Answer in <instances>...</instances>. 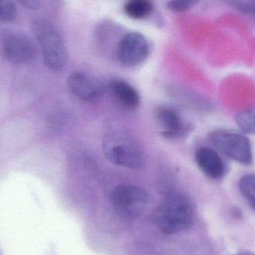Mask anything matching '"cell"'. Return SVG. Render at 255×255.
I'll return each mask as SVG.
<instances>
[{"mask_svg":"<svg viewBox=\"0 0 255 255\" xmlns=\"http://www.w3.org/2000/svg\"><path fill=\"white\" fill-rule=\"evenodd\" d=\"M32 31L41 46L45 65L52 71H60L67 61V51L64 40L55 25L44 18L32 23Z\"/></svg>","mask_w":255,"mask_h":255,"instance_id":"cell-3","label":"cell"},{"mask_svg":"<svg viewBox=\"0 0 255 255\" xmlns=\"http://www.w3.org/2000/svg\"><path fill=\"white\" fill-rule=\"evenodd\" d=\"M111 203L117 212L126 217H135L142 212L148 203V195L136 186L121 184L112 190Z\"/></svg>","mask_w":255,"mask_h":255,"instance_id":"cell-6","label":"cell"},{"mask_svg":"<svg viewBox=\"0 0 255 255\" xmlns=\"http://www.w3.org/2000/svg\"><path fill=\"white\" fill-rule=\"evenodd\" d=\"M0 53L1 56L16 64L32 62L38 55L34 40L18 31H4L0 37Z\"/></svg>","mask_w":255,"mask_h":255,"instance_id":"cell-5","label":"cell"},{"mask_svg":"<svg viewBox=\"0 0 255 255\" xmlns=\"http://www.w3.org/2000/svg\"><path fill=\"white\" fill-rule=\"evenodd\" d=\"M155 116L165 139H181L191 131V125L173 108L159 106L156 109Z\"/></svg>","mask_w":255,"mask_h":255,"instance_id":"cell-8","label":"cell"},{"mask_svg":"<svg viewBox=\"0 0 255 255\" xmlns=\"http://www.w3.org/2000/svg\"><path fill=\"white\" fill-rule=\"evenodd\" d=\"M239 186L243 196L255 211V175L250 174L243 177Z\"/></svg>","mask_w":255,"mask_h":255,"instance_id":"cell-14","label":"cell"},{"mask_svg":"<svg viewBox=\"0 0 255 255\" xmlns=\"http://www.w3.org/2000/svg\"><path fill=\"white\" fill-rule=\"evenodd\" d=\"M195 160L200 170L212 179H219L224 175L226 166L220 154L211 148L202 147L195 154Z\"/></svg>","mask_w":255,"mask_h":255,"instance_id":"cell-10","label":"cell"},{"mask_svg":"<svg viewBox=\"0 0 255 255\" xmlns=\"http://www.w3.org/2000/svg\"><path fill=\"white\" fill-rule=\"evenodd\" d=\"M149 43L144 35L129 32L121 37L117 47V57L127 67H135L143 62L149 54Z\"/></svg>","mask_w":255,"mask_h":255,"instance_id":"cell-7","label":"cell"},{"mask_svg":"<svg viewBox=\"0 0 255 255\" xmlns=\"http://www.w3.org/2000/svg\"><path fill=\"white\" fill-rule=\"evenodd\" d=\"M103 148L107 160L116 166L139 169L145 164L142 147L137 141L122 132H112L106 135Z\"/></svg>","mask_w":255,"mask_h":255,"instance_id":"cell-2","label":"cell"},{"mask_svg":"<svg viewBox=\"0 0 255 255\" xmlns=\"http://www.w3.org/2000/svg\"><path fill=\"white\" fill-rule=\"evenodd\" d=\"M109 91L120 106L127 110H134L140 104V96L136 88L127 81L115 79L109 83Z\"/></svg>","mask_w":255,"mask_h":255,"instance_id":"cell-11","label":"cell"},{"mask_svg":"<svg viewBox=\"0 0 255 255\" xmlns=\"http://www.w3.org/2000/svg\"><path fill=\"white\" fill-rule=\"evenodd\" d=\"M67 84L70 92L84 102L95 101L102 97L105 91L103 83L86 72L76 71L72 73Z\"/></svg>","mask_w":255,"mask_h":255,"instance_id":"cell-9","label":"cell"},{"mask_svg":"<svg viewBox=\"0 0 255 255\" xmlns=\"http://www.w3.org/2000/svg\"><path fill=\"white\" fill-rule=\"evenodd\" d=\"M154 9L152 2L148 0H131L124 5V11L129 17L135 19L146 18Z\"/></svg>","mask_w":255,"mask_h":255,"instance_id":"cell-12","label":"cell"},{"mask_svg":"<svg viewBox=\"0 0 255 255\" xmlns=\"http://www.w3.org/2000/svg\"><path fill=\"white\" fill-rule=\"evenodd\" d=\"M196 3L193 1H168L167 7L173 11H185L191 8Z\"/></svg>","mask_w":255,"mask_h":255,"instance_id":"cell-16","label":"cell"},{"mask_svg":"<svg viewBox=\"0 0 255 255\" xmlns=\"http://www.w3.org/2000/svg\"><path fill=\"white\" fill-rule=\"evenodd\" d=\"M20 3L28 7H30V8H36L39 5L38 1H20Z\"/></svg>","mask_w":255,"mask_h":255,"instance_id":"cell-18","label":"cell"},{"mask_svg":"<svg viewBox=\"0 0 255 255\" xmlns=\"http://www.w3.org/2000/svg\"><path fill=\"white\" fill-rule=\"evenodd\" d=\"M17 9L16 4L10 1L0 0V21L11 22L16 19Z\"/></svg>","mask_w":255,"mask_h":255,"instance_id":"cell-15","label":"cell"},{"mask_svg":"<svg viewBox=\"0 0 255 255\" xmlns=\"http://www.w3.org/2000/svg\"><path fill=\"white\" fill-rule=\"evenodd\" d=\"M237 8L246 13H255V1H246V2H233Z\"/></svg>","mask_w":255,"mask_h":255,"instance_id":"cell-17","label":"cell"},{"mask_svg":"<svg viewBox=\"0 0 255 255\" xmlns=\"http://www.w3.org/2000/svg\"><path fill=\"white\" fill-rule=\"evenodd\" d=\"M236 123L244 133L255 134V108L246 109L238 114Z\"/></svg>","mask_w":255,"mask_h":255,"instance_id":"cell-13","label":"cell"},{"mask_svg":"<svg viewBox=\"0 0 255 255\" xmlns=\"http://www.w3.org/2000/svg\"><path fill=\"white\" fill-rule=\"evenodd\" d=\"M208 139L216 149L231 160L244 166L253 163L251 142L242 133L218 129L211 131Z\"/></svg>","mask_w":255,"mask_h":255,"instance_id":"cell-4","label":"cell"},{"mask_svg":"<svg viewBox=\"0 0 255 255\" xmlns=\"http://www.w3.org/2000/svg\"><path fill=\"white\" fill-rule=\"evenodd\" d=\"M195 207L188 196L181 193L164 199L156 213V223L162 233L175 235L188 230L195 220Z\"/></svg>","mask_w":255,"mask_h":255,"instance_id":"cell-1","label":"cell"}]
</instances>
